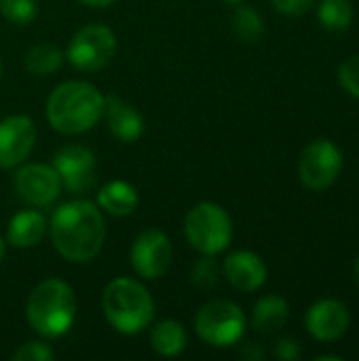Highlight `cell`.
<instances>
[{"label":"cell","instance_id":"obj_23","mask_svg":"<svg viewBox=\"0 0 359 361\" xmlns=\"http://www.w3.org/2000/svg\"><path fill=\"white\" fill-rule=\"evenodd\" d=\"M0 15L13 25H28L38 15L36 0H0Z\"/></svg>","mask_w":359,"mask_h":361},{"label":"cell","instance_id":"obj_19","mask_svg":"<svg viewBox=\"0 0 359 361\" xmlns=\"http://www.w3.org/2000/svg\"><path fill=\"white\" fill-rule=\"evenodd\" d=\"M290 317V307L281 296H264L254 305L252 324L260 332H275L286 326Z\"/></svg>","mask_w":359,"mask_h":361},{"label":"cell","instance_id":"obj_16","mask_svg":"<svg viewBox=\"0 0 359 361\" xmlns=\"http://www.w3.org/2000/svg\"><path fill=\"white\" fill-rule=\"evenodd\" d=\"M47 220L40 212L34 209H23L17 212L6 226V243L19 250H28L34 247L42 241L44 233H47Z\"/></svg>","mask_w":359,"mask_h":361},{"label":"cell","instance_id":"obj_15","mask_svg":"<svg viewBox=\"0 0 359 361\" xmlns=\"http://www.w3.org/2000/svg\"><path fill=\"white\" fill-rule=\"evenodd\" d=\"M104 114H106V123H108L110 133L118 142L133 144V142H138L142 137V133H144V116L129 102H125V99H121L116 95H108Z\"/></svg>","mask_w":359,"mask_h":361},{"label":"cell","instance_id":"obj_10","mask_svg":"<svg viewBox=\"0 0 359 361\" xmlns=\"http://www.w3.org/2000/svg\"><path fill=\"white\" fill-rule=\"evenodd\" d=\"M13 188L25 205L49 207L59 199L63 186L53 165L30 163L17 169L13 178Z\"/></svg>","mask_w":359,"mask_h":361},{"label":"cell","instance_id":"obj_28","mask_svg":"<svg viewBox=\"0 0 359 361\" xmlns=\"http://www.w3.org/2000/svg\"><path fill=\"white\" fill-rule=\"evenodd\" d=\"M275 355L281 361H294L298 360V355H300V347H298V343L294 338H281L277 343Z\"/></svg>","mask_w":359,"mask_h":361},{"label":"cell","instance_id":"obj_1","mask_svg":"<svg viewBox=\"0 0 359 361\" xmlns=\"http://www.w3.org/2000/svg\"><path fill=\"white\" fill-rule=\"evenodd\" d=\"M51 243L57 254L74 264L97 258L106 243V220L102 209L85 199L61 203L49 220Z\"/></svg>","mask_w":359,"mask_h":361},{"label":"cell","instance_id":"obj_32","mask_svg":"<svg viewBox=\"0 0 359 361\" xmlns=\"http://www.w3.org/2000/svg\"><path fill=\"white\" fill-rule=\"evenodd\" d=\"M4 252H6V243H4V239H2V235H0V262H2V258H4Z\"/></svg>","mask_w":359,"mask_h":361},{"label":"cell","instance_id":"obj_26","mask_svg":"<svg viewBox=\"0 0 359 361\" xmlns=\"http://www.w3.org/2000/svg\"><path fill=\"white\" fill-rule=\"evenodd\" d=\"M339 82L341 87L359 99V53L345 59L339 68Z\"/></svg>","mask_w":359,"mask_h":361},{"label":"cell","instance_id":"obj_20","mask_svg":"<svg viewBox=\"0 0 359 361\" xmlns=\"http://www.w3.org/2000/svg\"><path fill=\"white\" fill-rule=\"evenodd\" d=\"M63 59H66V55L55 44L38 42V44L30 47V51L25 53V70L34 76H49L61 68Z\"/></svg>","mask_w":359,"mask_h":361},{"label":"cell","instance_id":"obj_24","mask_svg":"<svg viewBox=\"0 0 359 361\" xmlns=\"http://www.w3.org/2000/svg\"><path fill=\"white\" fill-rule=\"evenodd\" d=\"M190 279L199 290H212L218 283V264H216L214 256L203 254V258H199L197 264L193 267Z\"/></svg>","mask_w":359,"mask_h":361},{"label":"cell","instance_id":"obj_30","mask_svg":"<svg viewBox=\"0 0 359 361\" xmlns=\"http://www.w3.org/2000/svg\"><path fill=\"white\" fill-rule=\"evenodd\" d=\"M78 2L91 8H106V6H112L116 0H78Z\"/></svg>","mask_w":359,"mask_h":361},{"label":"cell","instance_id":"obj_17","mask_svg":"<svg viewBox=\"0 0 359 361\" xmlns=\"http://www.w3.org/2000/svg\"><path fill=\"white\" fill-rule=\"evenodd\" d=\"M138 203H140V195L135 186L125 180H110L97 192V207L116 218L131 216Z\"/></svg>","mask_w":359,"mask_h":361},{"label":"cell","instance_id":"obj_25","mask_svg":"<svg viewBox=\"0 0 359 361\" xmlns=\"http://www.w3.org/2000/svg\"><path fill=\"white\" fill-rule=\"evenodd\" d=\"M13 360L15 361H51L55 360V351L51 345H47L44 341H28L23 345H19L13 351Z\"/></svg>","mask_w":359,"mask_h":361},{"label":"cell","instance_id":"obj_3","mask_svg":"<svg viewBox=\"0 0 359 361\" xmlns=\"http://www.w3.org/2000/svg\"><path fill=\"white\" fill-rule=\"evenodd\" d=\"M25 317L30 328L42 338H61L76 319L74 290L63 279H42L28 298Z\"/></svg>","mask_w":359,"mask_h":361},{"label":"cell","instance_id":"obj_8","mask_svg":"<svg viewBox=\"0 0 359 361\" xmlns=\"http://www.w3.org/2000/svg\"><path fill=\"white\" fill-rule=\"evenodd\" d=\"M343 171L341 148L326 137L313 140L298 159V178L309 190L330 188Z\"/></svg>","mask_w":359,"mask_h":361},{"label":"cell","instance_id":"obj_34","mask_svg":"<svg viewBox=\"0 0 359 361\" xmlns=\"http://www.w3.org/2000/svg\"><path fill=\"white\" fill-rule=\"evenodd\" d=\"M226 2H231V4H237V2H243V0H226Z\"/></svg>","mask_w":359,"mask_h":361},{"label":"cell","instance_id":"obj_2","mask_svg":"<svg viewBox=\"0 0 359 361\" xmlns=\"http://www.w3.org/2000/svg\"><path fill=\"white\" fill-rule=\"evenodd\" d=\"M106 97L87 80H66L57 85L44 106L49 125L63 135L91 131L104 118Z\"/></svg>","mask_w":359,"mask_h":361},{"label":"cell","instance_id":"obj_18","mask_svg":"<svg viewBox=\"0 0 359 361\" xmlns=\"http://www.w3.org/2000/svg\"><path fill=\"white\" fill-rule=\"evenodd\" d=\"M188 345L186 330L176 319H163L152 326L150 330V347L161 357H176Z\"/></svg>","mask_w":359,"mask_h":361},{"label":"cell","instance_id":"obj_9","mask_svg":"<svg viewBox=\"0 0 359 361\" xmlns=\"http://www.w3.org/2000/svg\"><path fill=\"white\" fill-rule=\"evenodd\" d=\"M129 260L131 269L142 279H161L174 262V247L169 237L161 228H148L140 233L131 245Z\"/></svg>","mask_w":359,"mask_h":361},{"label":"cell","instance_id":"obj_29","mask_svg":"<svg viewBox=\"0 0 359 361\" xmlns=\"http://www.w3.org/2000/svg\"><path fill=\"white\" fill-rule=\"evenodd\" d=\"M241 357H248V360H262V357H264V353H262L256 345L248 343V345H245V349L241 351Z\"/></svg>","mask_w":359,"mask_h":361},{"label":"cell","instance_id":"obj_21","mask_svg":"<svg viewBox=\"0 0 359 361\" xmlns=\"http://www.w3.org/2000/svg\"><path fill=\"white\" fill-rule=\"evenodd\" d=\"M317 19L326 30L343 32L353 21V6L349 0H320Z\"/></svg>","mask_w":359,"mask_h":361},{"label":"cell","instance_id":"obj_33","mask_svg":"<svg viewBox=\"0 0 359 361\" xmlns=\"http://www.w3.org/2000/svg\"><path fill=\"white\" fill-rule=\"evenodd\" d=\"M353 275H355V281H358L359 286V256L358 260H355V264H353Z\"/></svg>","mask_w":359,"mask_h":361},{"label":"cell","instance_id":"obj_7","mask_svg":"<svg viewBox=\"0 0 359 361\" xmlns=\"http://www.w3.org/2000/svg\"><path fill=\"white\" fill-rule=\"evenodd\" d=\"M116 53V36L108 25L89 23L80 27L66 49V59L80 72L104 70Z\"/></svg>","mask_w":359,"mask_h":361},{"label":"cell","instance_id":"obj_4","mask_svg":"<svg viewBox=\"0 0 359 361\" xmlns=\"http://www.w3.org/2000/svg\"><path fill=\"white\" fill-rule=\"evenodd\" d=\"M102 307L108 324L125 336L144 332L154 319V300L150 292L131 277L112 279L104 290Z\"/></svg>","mask_w":359,"mask_h":361},{"label":"cell","instance_id":"obj_14","mask_svg":"<svg viewBox=\"0 0 359 361\" xmlns=\"http://www.w3.org/2000/svg\"><path fill=\"white\" fill-rule=\"evenodd\" d=\"M222 273L229 283L239 292H256L267 283V264L258 254L250 250L233 252L224 260Z\"/></svg>","mask_w":359,"mask_h":361},{"label":"cell","instance_id":"obj_11","mask_svg":"<svg viewBox=\"0 0 359 361\" xmlns=\"http://www.w3.org/2000/svg\"><path fill=\"white\" fill-rule=\"evenodd\" d=\"M53 167L61 186L72 195H83L95 186L97 161L91 148L83 144H66L53 157Z\"/></svg>","mask_w":359,"mask_h":361},{"label":"cell","instance_id":"obj_5","mask_svg":"<svg viewBox=\"0 0 359 361\" xmlns=\"http://www.w3.org/2000/svg\"><path fill=\"white\" fill-rule=\"evenodd\" d=\"M186 241L205 256H218L231 245L233 222L226 209L212 201H201L184 218Z\"/></svg>","mask_w":359,"mask_h":361},{"label":"cell","instance_id":"obj_31","mask_svg":"<svg viewBox=\"0 0 359 361\" xmlns=\"http://www.w3.org/2000/svg\"><path fill=\"white\" fill-rule=\"evenodd\" d=\"M317 361H343L341 355H320V357H315Z\"/></svg>","mask_w":359,"mask_h":361},{"label":"cell","instance_id":"obj_6","mask_svg":"<svg viewBox=\"0 0 359 361\" xmlns=\"http://www.w3.org/2000/svg\"><path fill=\"white\" fill-rule=\"evenodd\" d=\"M197 336L216 349L237 345L245 332V315L233 300L216 298L205 302L195 317Z\"/></svg>","mask_w":359,"mask_h":361},{"label":"cell","instance_id":"obj_22","mask_svg":"<svg viewBox=\"0 0 359 361\" xmlns=\"http://www.w3.org/2000/svg\"><path fill=\"white\" fill-rule=\"evenodd\" d=\"M233 30H235V36L241 42L254 44L264 34V21H262L260 13L256 8H252V6H239L233 13Z\"/></svg>","mask_w":359,"mask_h":361},{"label":"cell","instance_id":"obj_12","mask_svg":"<svg viewBox=\"0 0 359 361\" xmlns=\"http://www.w3.org/2000/svg\"><path fill=\"white\" fill-rule=\"evenodd\" d=\"M36 144V125L25 114H11L0 121V169L21 165Z\"/></svg>","mask_w":359,"mask_h":361},{"label":"cell","instance_id":"obj_27","mask_svg":"<svg viewBox=\"0 0 359 361\" xmlns=\"http://www.w3.org/2000/svg\"><path fill=\"white\" fill-rule=\"evenodd\" d=\"M313 2L315 0H271V4L275 6V11L281 13V15H288V17L305 15L313 6Z\"/></svg>","mask_w":359,"mask_h":361},{"label":"cell","instance_id":"obj_13","mask_svg":"<svg viewBox=\"0 0 359 361\" xmlns=\"http://www.w3.org/2000/svg\"><path fill=\"white\" fill-rule=\"evenodd\" d=\"M307 332L322 343H332L339 341L351 326V315L349 309L334 298H326L315 302L305 317Z\"/></svg>","mask_w":359,"mask_h":361},{"label":"cell","instance_id":"obj_35","mask_svg":"<svg viewBox=\"0 0 359 361\" xmlns=\"http://www.w3.org/2000/svg\"><path fill=\"white\" fill-rule=\"evenodd\" d=\"M0 78H2V59H0Z\"/></svg>","mask_w":359,"mask_h":361}]
</instances>
